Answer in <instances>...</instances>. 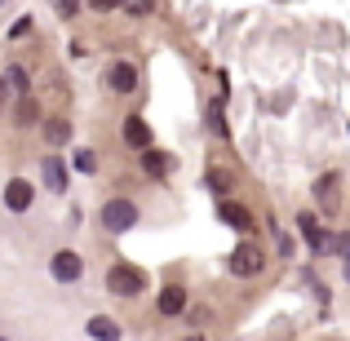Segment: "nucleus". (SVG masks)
I'll use <instances>...</instances> for the list:
<instances>
[{"instance_id": "1", "label": "nucleus", "mask_w": 350, "mask_h": 341, "mask_svg": "<svg viewBox=\"0 0 350 341\" xmlns=\"http://www.w3.org/2000/svg\"><path fill=\"white\" fill-rule=\"evenodd\" d=\"M107 288H111L116 297H137V292L146 288V275L129 262H116L111 271H107Z\"/></svg>"}, {"instance_id": "2", "label": "nucleus", "mask_w": 350, "mask_h": 341, "mask_svg": "<svg viewBox=\"0 0 350 341\" xmlns=\"http://www.w3.org/2000/svg\"><path fill=\"white\" fill-rule=\"evenodd\" d=\"M133 222H137V204H133V200H107V204H103V226L107 230L120 235V230H129Z\"/></svg>"}, {"instance_id": "3", "label": "nucleus", "mask_w": 350, "mask_h": 341, "mask_svg": "<svg viewBox=\"0 0 350 341\" xmlns=\"http://www.w3.org/2000/svg\"><path fill=\"white\" fill-rule=\"evenodd\" d=\"M53 279H62V284H71V279H80L85 275V262H80V253H71V248H62V253H53Z\"/></svg>"}, {"instance_id": "4", "label": "nucleus", "mask_w": 350, "mask_h": 341, "mask_svg": "<svg viewBox=\"0 0 350 341\" xmlns=\"http://www.w3.org/2000/svg\"><path fill=\"white\" fill-rule=\"evenodd\" d=\"M262 262H266V257H262V248H257V244H239L235 253H231V271L235 275H257V271H262Z\"/></svg>"}, {"instance_id": "5", "label": "nucleus", "mask_w": 350, "mask_h": 341, "mask_svg": "<svg viewBox=\"0 0 350 341\" xmlns=\"http://www.w3.org/2000/svg\"><path fill=\"white\" fill-rule=\"evenodd\" d=\"M315 200H319V208H324L328 217L342 208V195H337V173H324V178L315 182Z\"/></svg>"}, {"instance_id": "6", "label": "nucleus", "mask_w": 350, "mask_h": 341, "mask_svg": "<svg viewBox=\"0 0 350 341\" xmlns=\"http://www.w3.org/2000/svg\"><path fill=\"white\" fill-rule=\"evenodd\" d=\"M31 195H36L31 182H23V178H14V182L5 187V204L14 208V213H27V208H31Z\"/></svg>"}, {"instance_id": "7", "label": "nucleus", "mask_w": 350, "mask_h": 341, "mask_svg": "<svg viewBox=\"0 0 350 341\" xmlns=\"http://www.w3.org/2000/svg\"><path fill=\"white\" fill-rule=\"evenodd\" d=\"M107 85H111L116 94H133V89H137V71H133V62H116V67L107 71Z\"/></svg>"}, {"instance_id": "8", "label": "nucleus", "mask_w": 350, "mask_h": 341, "mask_svg": "<svg viewBox=\"0 0 350 341\" xmlns=\"http://www.w3.org/2000/svg\"><path fill=\"white\" fill-rule=\"evenodd\" d=\"M217 217H222L226 226H235V230H253V213H248L244 204H231V200L217 208Z\"/></svg>"}, {"instance_id": "9", "label": "nucleus", "mask_w": 350, "mask_h": 341, "mask_svg": "<svg viewBox=\"0 0 350 341\" xmlns=\"http://www.w3.org/2000/svg\"><path fill=\"white\" fill-rule=\"evenodd\" d=\"M124 142L137 146V151H142V146H151V128H146L142 115H129V120H124Z\"/></svg>"}, {"instance_id": "10", "label": "nucleus", "mask_w": 350, "mask_h": 341, "mask_svg": "<svg viewBox=\"0 0 350 341\" xmlns=\"http://www.w3.org/2000/svg\"><path fill=\"white\" fill-rule=\"evenodd\" d=\"M44 182H49V191H67V169L58 155H44Z\"/></svg>"}, {"instance_id": "11", "label": "nucleus", "mask_w": 350, "mask_h": 341, "mask_svg": "<svg viewBox=\"0 0 350 341\" xmlns=\"http://www.w3.org/2000/svg\"><path fill=\"white\" fill-rule=\"evenodd\" d=\"M89 337L94 341H120V324L107 319V315H98V319H89Z\"/></svg>"}, {"instance_id": "12", "label": "nucleus", "mask_w": 350, "mask_h": 341, "mask_svg": "<svg viewBox=\"0 0 350 341\" xmlns=\"http://www.w3.org/2000/svg\"><path fill=\"white\" fill-rule=\"evenodd\" d=\"M142 169L151 173V178H164V173H169V155H164V151H151V146H142Z\"/></svg>"}, {"instance_id": "13", "label": "nucleus", "mask_w": 350, "mask_h": 341, "mask_svg": "<svg viewBox=\"0 0 350 341\" xmlns=\"http://www.w3.org/2000/svg\"><path fill=\"white\" fill-rule=\"evenodd\" d=\"M297 222H301V235H306V244H310V248H315V253H319V248H324V239H328L324 230H319V222H315V217H310V213H301Z\"/></svg>"}, {"instance_id": "14", "label": "nucleus", "mask_w": 350, "mask_h": 341, "mask_svg": "<svg viewBox=\"0 0 350 341\" xmlns=\"http://www.w3.org/2000/svg\"><path fill=\"white\" fill-rule=\"evenodd\" d=\"M182 306H187V292L182 288H164L160 292V315H178Z\"/></svg>"}, {"instance_id": "15", "label": "nucleus", "mask_w": 350, "mask_h": 341, "mask_svg": "<svg viewBox=\"0 0 350 341\" xmlns=\"http://www.w3.org/2000/svg\"><path fill=\"white\" fill-rule=\"evenodd\" d=\"M44 137H49V142L53 146H62V142H67V137H71V124H67V120H49V124H44Z\"/></svg>"}, {"instance_id": "16", "label": "nucleus", "mask_w": 350, "mask_h": 341, "mask_svg": "<svg viewBox=\"0 0 350 341\" xmlns=\"http://www.w3.org/2000/svg\"><path fill=\"white\" fill-rule=\"evenodd\" d=\"M5 85H9V94H27V85H31V80H27L23 67H9L5 71Z\"/></svg>"}, {"instance_id": "17", "label": "nucleus", "mask_w": 350, "mask_h": 341, "mask_svg": "<svg viewBox=\"0 0 350 341\" xmlns=\"http://www.w3.org/2000/svg\"><path fill=\"white\" fill-rule=\"evenodd\" d=\"M76 9H80V0H53V14L58 18H76Z\"/></svg>"}, {"instance_id": "18", "label": "nucleus", "mask_w": 350, "mask_h": 341, "mask_svg": "<svg viewBox=\"0 0 350 341\" xmlns=\"http://www.w3.org/2000/svg\"><path fill=\"white\" fill-rule=\"evenodd\" d=\"M76 169H80V173H94V169H98L94 151H76Z\"/></svg>"}, {"instance_id": "19", "label": "nucleus", "mask_w": 350, "mask_h": 341, "mask_svg": "<svg viewBox=\"0 0 350 341\" xmlns=\"http://www.w3.org/2000/svg\"><path fill=\"white\" fill-rule=\"evenodd\" d=\"M18 120H23V124H31V120H36V103H31V98L18 103Z\"/></svg>"}, {"instance_id": "20", "label": "nucleus", "mask_w": 350, "mask_h": 341, "mask_svg": "<svg viewBox=\"0 0 350 341\" xmlns=\"http://www.w3.org/2000/svg\"><path fill=\"white\" fill-rule=\"evenodd\" d=\"M208 128H213L217 137L226 133V120H222V111H217V103H213V111H208Z\"/></svg>"}, {"instance_id": "21", "label": "nucleus", "mask_w": 350, "mask_h": 341, "mask_svg": "<svg viewBox=\"0 0 350 341\" xmlns=\"http://www.w3.org/2000/svg\"><path fill=\"white\" fill-rule=\"evenodd\" d=\"M208 187L213 191H231V178H226V173H208Z\"/></svg>"}, {"instance_id": "22", "label": "nucleus", "mask_w": 350, "mask_h": 341, "mask_svg": "<svg viewBox=\"0 0 350 341\" xmlns=\"http://www.w3.org/2000/svg\"><path fill=\"white\" fill-rule=\"evenodd\" d=\"M155 0H129V14H151Z\"/></svg>"}, {"instance_id": "23", "label": "nucleus", "mask_w": 350, "mask_h": 341, "mask_svg": "<svg viewBox=\"0 0 350 341\" xmlns=\"http://www.w3.org/2000/svg\"><path fill=\"white\" fill-rule=\"evenodd\" d=\"M89 5H94V9H98V14H111V9L120 5V0H89Z\"/></svg>"}, {"instance_id": "24", "label": "nucleus", "mask_w": 350, "mask_h": 341, "mask_svg": "<svg viewBox=\"0 0 350 341\" xmlns=\"http://www.w3.org/2000/svg\"><path fill=\"white\" fill-rule=\"evenodd\" d=\"M27 31H31V18H18V23H14V40H18V36H27Z\"/></svg>"}, {"instance_id": "25", "label": "nucleus", "mask_w": 350, "mask_h": 341, "mask_svg": "<svg viewBox=\"0 0 350 341\" xmlns=\"http://www.w3.org/2000/svg\"><path fill=\"white\" fill-rule=\"evenodd\" d=\"M346 279H350V244H346Z\"/></svg>"}, {"instance_id": "26", "label": "nucleus", "mask_w": 350, "mask_h": 341, "mask_svg": "<svg viewBox=\"0 0 350 341\" xmlns=\"http://www.w3.org/2000/svg\"><path fill=\"white\" fill-rule=\"evenodd\" d=\"M0 5H5V0H0Z\"/></svg>"}, {"instance_id": "27", "label": "nucleus", "mask_w": 350, "mask_h": 341, "mask_svg": "<svg viewBox=\"0 0 350 341\" xmlns=\"http://www.w3.org/2000/svg\"><path fill=\"white\" fill-rule=\"evenodd\" d=\"M0 341H5V337H0Z\"/></svg>"}]
</instances>
